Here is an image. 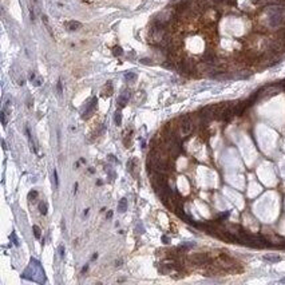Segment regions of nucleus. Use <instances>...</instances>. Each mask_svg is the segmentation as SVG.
I'll return each instance as SVG.
<instances>
[{
	"mask_svg": "<svg viewBox=\"0 0 285 285\" xmlns=\"http://www.w3.org/2000/svg\"><path fill=\"white\" fill-rule=\"evenodd\" d=\"M193 131V121H190V117H184L182 122L180 125V134L181 137H188L190 133Z\"/></svg>",
	"mask_w": 285,
	"mask_h": 285,
	"instance_id": "f257e3e1",
	"label": "nucleus"
},
{
	"mask_svg": "<svg viewBox=\"0 0 285 285\" xmlns=\"http://www.w3.org/2000/svg\"><path fill=\"white\" fill-rule=\"evenodd\" d=\"M129 99H130V90H123V92L118 97V101H117V105H118L119 109L126 107V105L129 103Z\"/></svg>",
	"mask_w": 285,
	"mask_h": 285,
	"instance_id": "f03ea898",
	"label": "nucleus"
},
{
	"mask_svg": "<svg viewBox=\"0 0 285 285\" xmlns=\"http://www.w3.org/2000/svg\"><path fill=\"white\" fill-rule=\"evenodd\" d=\"M97 103H98V99L97 98H92L91 102L87 105V107H86V110H84V113H83V118H90L92 114H94V111H95V109H97Z\"/></svg>",
	"mask_w": 285,
	"mask_h": 285,
	"instance_id": "7ed1b4c3",
	"label": "nucleus"
},
{
	"mask_svg": "<svg viewBox=\"0 0 285 285\" xmlns=\"http://www.w3.org/2000/svg\"><path fill=\"white\" fill-rule=\"evenodd\" d=\"M113 91H114L113 83H111V82H107V83L103 86V88H102V95H103V97H110V95L113 94Z\"/></svg>",
	"mask_w": 285,
	"mask_h": 285,
	"instance_id": "20e7f679",
	"label": "nucleus"
},
{
	"mask_svg": "<svg viewBox=\"0 0 285 285\" xmlns=\"http://www.w3.org/2000/svg\"><path fill=\"white\" fill-rule=\"evenodd\" d=\"M66 27H67V30H68V31H76V30H79V28L82 27V24H80L79 22H75V20H72V22L66 23Z\"/></svg>",
	"mask_w": 285,
	"mask_h": 285,
	"instance_id": "39448f33",
	"label": "nucleus"
},
{
	"mask_svg": "<svg viewBox=\"0 0 285 285\" xmlns=\"http://www.w3.org/2000/svg\"><path fill=\"white\" fill-rule=\"evenodd\" d=\"M126 210H127V199L121 198V201L118 202V211L119 213H125Z\"/></svg>",
	"mask_w": 285,
	"mask_h": 285,
	"instance_id": "423d86ee",
	"label": "nucleus"
},
{
	"mask_svg": "<svg viewBox=\"0 0 285 285\" xmlns=\"http://www.w3.org/2000/svg\"><path fill=\"white\" fill-rule=\"evenodd\" d=\"M127 170L130 171L134 177H137V174H135V159H130V161L127 162Z\"/></svg>",
	"mask_w": 285,
	"mask_h": 285,
	"instance_id": "0eeeda50",
	"label": "nucleus"
},
{
	"mask_svg": "<svg viewBox=\"0 0 285 285\" xmlns=\"http://www.w3.org/2000/svg\"><path fill=\"white\" fill-rule=\"evenodd\" d=\"M114 119H115V123H117L118 126H121V125H122V113H121V109H118L117 111H115Z\"/></svg>",
	"mask_w": 285,
	"mask_h": 285,
	"instance_id": "6e6552de",
	"label": "nucleus"
},
{
	"mask_svg": "<svg viewBox=\"0 0 285 285\" xmlns=\"http://www.w3.org/2000/svg\"><path fill=\"white\" fill-rule=\"evenodd\" d=\"M137 79V74H134V72H126L125 74V80L126 82H134Z\"/></svg>",
	"mask_w": 285,
	"mask_h": 285,
	"instance_id": "1a4fd4ad",
	"label": "nucleus"
},
{
	"mask_svg": "<svg viewBox=\"0 0 285 285\" xmlns=\"http://www.w3.org/2000/svg\"><path fill=\"white\" fill-rule=\"evenodd\" d=\"M39 211L43 215L47 214V202H40L39 203Z\"/></svg>",
	"mask_w": 285,
	"mask_h": 285,
	"instance_id": "9d476101",
	"label": "nucleus"
},
{
	"mask_svg": "<svg viewBox=\"0 0 285 285\" xmlns=\"http://www.w3.org/2000/svg\"><path fill=\"white\" fill-rule=\"evenodd\" d=\"M113 54H114L115 56H121V55H123V50H122V47H119V46L114 47V48H113Z\"/></svg>",
	"mask_w": 285,
	"mask_h": 285,
	"instance_id": "9b49d317",
	"label": "nucleus"
},
{
	"mask_svg": "<svg viewBox=\"0 0 285 285\" xmlns=\"http://www.w3.org/2000/svg\"><path fill=\"white\" fill-rule=\"evenodd\" d=\"M36 198H38V192H35V190L30 192V194H28V199H30L31 202H35Z\"/></svg>",
	"mask_w": 285,
	"mask_h": 285,
	"instance_id": "f8f14e48",
	"label": "nucleus"
},
{
	"mask_svg": "<svg viewBox=\"0 0 285 285\" xmlns=\"http://www.w3.org/2000/svg\"><path fill=\"white\" fill-rule=\"evenodd\" d=\"M34 234H35L36 238H40V228L38 226V225H34Z\"/></svg>",
	"mask_w": 285,
	"mask_h": 285,
	"instance_id": "ddd939ff",
	"label": "nucleus"
},
{
	"mask_svg": "<svg viewBox=\"0 0 285 285\" xmlns=\"http://www.w3.org/2000/svg\"><path fill=\"white\" fill-rule=\"evenodd\" d=\"M0 117H1V123H3V126L5 127V126H7V119H5V111H4V110L1 111V114H0Z\"/></svg>",
	"mask_w": 285,
	"mask_h": 285,
	"instance_id": "4468645a",
	"label": "nucleus"
},
{
	"mask_svg": "<svg viewBox=\"0 0 285 285\" xmlns=\"http://www.w3.org/2000/svg\"><path fill=\"white\" fill-rule=\"evenodd\" d=\"M9 238H12L13 244H15L16 246L19 245V241H18V238H16V236H15V233H11V236H9Z\"/></svg>",
	"mask_w": 285,
	"mask_h": 285,
	"instance_id": "2eb2a0df",
	"label": "nucleus"
},
{
	"mask_svg": "<svg viewBox=\"0 0 285 285\" xmlns=\"http://www.w3.org/2000/svg\"><path fill=\"white\" fill-rule=\"evenodd\" d=\"M265 260H268V261H280V257H273V256H266V257H265Z\"/></svg>",
	"mask_w": 285,
	"mask_h": 285,
	"instance_id": "dca6fc26",
	"label": "nucleus"
},
{
	"mask_svg": "<svg viewBox=\"0 0 285 285\" xmlns=\"http://www.w3.org/2000/svg\"><path fill=\"white\" fill-rule=\"evenodd\" d=\"M54 180H55V186H59V180H58V173L56 170H54Z\"/></svg>",
	"mask_w": 285,
	"mask_h": 285,
	"instance_id": "f3484780",
	"label": "nucleus"
},
{
	"mask_svg": "<svg viewBox=\"0 0 285 285\" xmlns=\"http://www.w3.org/2000/svg\"><path fill=\"white\" fill-rule=\"evenodd\" d=\"M59 255H60V257H62V258L64 257V246H63V245H60V246H59Z\"/></svg>",
	"mask_w": 285,
	"mask_h": 285,
	"instance_id": "a211bd4d",
	"label": "nucleus"
},
{
	"mask_svg": "<svg viewBox=\"0 0 285 285\" xmlns=\"http://www.w3.org/2000/svg\"><path fill=\"white\" fill-rule=\"evenodd\" d=\"M58 92H59V95H62V92H63V90H62V82H60V80H58Z\"/></svg>",
	"mask_w": 285,
	"mask_h": 285,
	"instance_id": "6ab92c4d",
	"label": "nucleus"
},
{
	"mask_svg": "<svg viewBox=\"0 0 285 285\" xmlns=\"http://www.w3.org/2000/svg\"><path fill=\"white\" fill-rule=\"evenodd\" d=\"M115 266H122V260H119V261L117 260L115 261Z\"/></svg>",
	"mask_w": 285,
	"mask_h": 285,
	"instance_id": "aec40b11",
	"label": "nucleus"
},
{
	"mask_svg": "<svg viewBox=\"0 0 285 285\" xmlns=\"http://www.w3.org/2000/svg\"><path fill=\"white\" fill-rule=\"evenodd\" d=\"M87 269H88V265H86V266H83V269H82V273L87 272Z\"/></svg>",
	"mask_w": 285,
	"mask_h": 285,
	"instance_id": "412c9836",
	"label": "nucleus"
},
{
	"mask_svg": "<svg viewBox=\"0 0 285 285\" xmlns=\"http://www.w3.org/2000/svg\"><path fill=\"white\" fill-rule=\"evenodd\" d=\"M34 79H35V74H34V72H32V74L30 75V80H34Z\"/></svg>",
	"mask_w": 285,
	"mask_h": 285,
	"instance_id": "4be33fe9",
	"label": "nucleus"
},
{
	"mask_svg": "<svg viewBox=\"0 0 285 285\" xmlns=\"http://www.w3.org/2000/svg\"><path fill=\"white\" fill-rule=\"evenodd\" d=\"M111 217H113V211H109L107 213V218H111Z\"/></svg>",
	"mask_w": 285,
	"mask_h": 285,
	"instance_id": "5701e85b",
	"label": "nucleus"
},
{
	"mask_svg": "<svg viewBox=\"0 0 285 285\" xmlns=\"http://www.w3.org/2000/svg\"><path fill=\"white\" fill-rule=\"evenodd\" d=\"M1 143H3V149L5 150V149H7V146H5V141L3 139V141H1Z\"/></svg>",
	"mask_w": 285,
	"mask_h": 285,
	"instance_id": "b1692460",
	"label": "nucleus"
},
{
	"mask_svg": "<svg viewBox=\"0 0 285 285\" xmlns=\"http://www.w3.org/2000/svg\"><path fill=\"white\" fill-rule=\"evenodd\" d=\"M88 210H90V209H86V210H84V213H83V214H84V215H87V214H88Z\"/></svg>",
	"mask_w": 285,
	"mask_h": 285,
	"instance_id": "393cba45",
	"label": "nucleus"
}]
</instances>
